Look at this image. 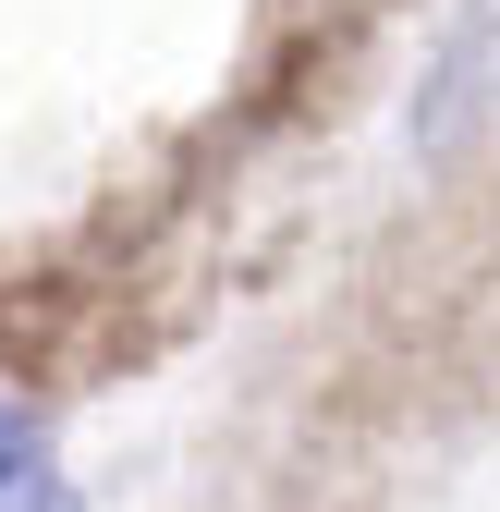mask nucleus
Returning <instances> with one entry per match:
<instances>
[{
  "mask_svg": "<svg viewBox=\"0 0 500 512\" xmlns=\"http://www.w3.org/2000/svg\"><path fill=\"white\" fill-rule=\"evenodd\" d=\"M0 512H74V488H61V464H49V427L0 391Z\"/></svg>",
  "mask_w": 500,
  "mask_h": 512,
  "instance_id": "obj_1",
  "label": "nucleus"
}]
</instances>
